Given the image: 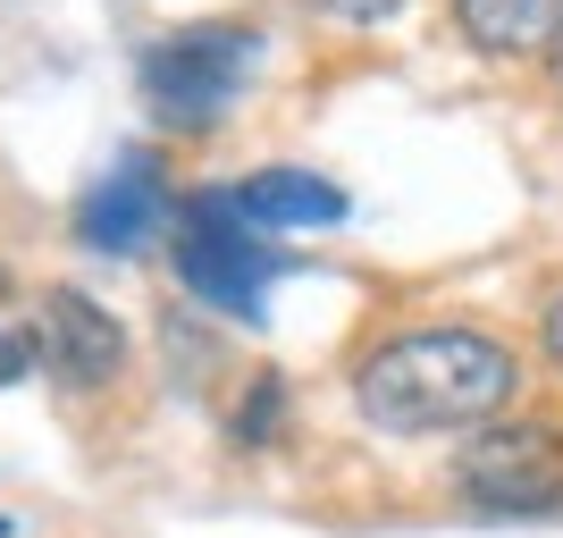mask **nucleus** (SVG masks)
I'll list each match as a JSON object with an SVG mask.
<instances>
[{
    "label": "nucleus",
    "mask_w": 563,
    "mask_h": 538,
    "mask_svg": "<svg viewBox=\"0 0 563 538\" xmlns=\"http://www.w3.org/2000/svg\"><path fill=\"white\" fill-rule=\"evenodd\" d=\"M278 396H286L278 378H261V387H253V413H244V429H235V438H244V446H261V438H269V429H278Z\"/></svg>",
    "instance_id": "obj_9"
},
{
    "label": "nucleus",
    "mask_w": 563,
    "mask_h": 538,
    "mask_svg": "<svg viewBox=\"0 0 563 538\" xmlns=\"http://www.w3.org/2000/svg\"><path fill=\"white\" fill-rule=\"evenodd\" d=\"M25 371H34V337H25V328H0V387H18Z\"/></svg>",
    "instance_id": "obj_10"
},
{
    "label": "nucleus",
    "mask_w": 563,
    "mask_h": 538,
    "mask_svg": "<svg viewBox=\"0 0 563 538\" xmlns=\"http://www.w3.org/2000/svg\"><path fill=\"white\" fill-rule=\"evenodd\" d=\"M329 18H345V25H378V18H396L404 0H320Z\"/></svg>",
    "instance_id": "obj_11"
},
{
    "label": "nucleus",
    "mask_w": 563,
    "mask_h": 538,
    "mask_svg": "<svg viewBox=\"0 0 563 538\" xmlns=\"http://www.w3.org/2000/svg\"><path fill=\"white\" fill-rule=\"evenodd\" d=\"M547 353H555V362H563V295H555V304H547Z\"/></svg>",
    "instance_id": "obj_12"
},
{
    "label": "nucleus",
    "mask_w": 563,
    "mask_h": 538,
    "mask_svg": "<svg viewBox=\"0 0 563 538\" xmlns=\"http://www.w3.org/2000/svg\"><path fill=\"white\" fill-rule=\"evenodd\" d=\"M168 219H177V278H186L211 311L261 320V295H269V278H278V253L261 244V228H244V219H235L228 186L186 194Z\"/></svg>",
    "instance_id": "obj_2"
},
{
    "label": "nucleus",
    "mask_w": 563,
    "mask_h": 538,
    "mask_svg": "<svg viewBox=\"0 0 563 538\" xmlns=\"http://www.w3.org/2000/svg\"><path fill=\"white\" fill-rule=\"evenodd\" d=\"M253 59H261L253 25H177L168 43L143 51V101L168 127H211L253 85Z\"/></svg>",
    "instance_id": "obj_3"
},
{
    "label": "nucleus",
    "mask_w": 563,
    "mask_h": 538,
    "mask_svg": "<svg viewBox=\"0 0 563 538\" xmlns=\"http://www.w3.org/2000/svg\"><path fill=\"white\" fill-rule=\"evenodd\" d=\"M547 76H555V94H563V18H555V34H547Z\"/></svg>",
    "instance_id": "obj_13"
},
{
    "label": "nucleus",
    "mask_w": 563,
    "mask_h": 538,
    "mask_svg": "<svg viewBox=\"0 0 563 538\" xmlns=\"http://www.w3.org/2000/svg\"><path fill=\"white\" fill-rule=\"evenodd\" d=\"M454 480H463V496L479 514H547L563 496V429L496 413V421H479V438L463 446Z\"/></svg>",
    "instance_id": "obj_4"
},
{
    "label": "nucleus",
    "mask_w": 563,
    "mask_h": 538,
    "mask_svg": "<svg viewBox=\"0 0 563 538\" xmlns=\"http://www.w3.org/2000/svg\"><path fill=\"white\" fill-rule=\"evenodd\" d=\"M454 18H463V34L488 59H514V51H547V34H555V0H454Z\"/></svg>",
    "instance_id": "obj_8"
},
{
    "label": "nucleus",
    "mask_w": 563,
    "mask_h": 538,
    "mask_svg": "<svg viewBox=\"0 0 563 538\" xmlns=\"http://www.w3.org/2000/svg\"><path fill=\"white\" fill-rule=\"evenodd\" d=\"M228 202L244 228H336L345 219V194L311 168H253L244 186H228Z\"/></svg>",
    "instance_id": "obj_7"
},
{
    "label": "nucleus",
    "mask_w": 563,
    "mask_h": 538,
    "mask_svg": "<svg viewBox=\"0 0 563 538\" xmlns=\"http://www.w3.org/2000/svg\"><path fill=\"white\" fill-rule=\"evenodd\" d=\"M521 396L514 345L479 328H404L353 371L362 421L387 438H438V429H479Z\"/></svg>",
    "instance_id": "obj_1"
},
{
    "label": "nucleus",
    "mask_w": 563,
    "mask_h": 538,
    "mask_svg": "<svg viewBox=\"0 0 563 538\" xmlns=\"http://www.w3.org/2000/svg\"><path fill=\"white\" fill-rule=\"evenodd\" d=\"M34 362H43L59 387H101V378H118V362H126V328L110 320V311L93 304V295H43V311H34Z\"/></svg>",
    "instance_id": "obj_5"
},
{
    "label": "nucleus",
    "mask_w": 563,
    "mask_h": 538,
    "mask_svg": "<svg viewBox=\"0 0 563 538\" xmlns=\"http://www.w3.org/2000/svg\"><path fill=\"white\" fill-rule=\"evenodd\" d=\"M0 304H9V270H0Z\"/></svg>",
    "instance_id": "obj_14"
},
{
    "label": "nucleus",
    "mask_w": 563,
    "mask_h": 538,
    "mask_svg": "<svg viewBox=\"0 0 563 538\" xmlns=\"http://www.w3.org/2000/svg\"><path fill=\"white\" fill-rule=\"evenodd\" d=\"M85 244H101V253H143L152 235L168 228V177L152 152H126V161L101 177L93 194H85Z\"/></svg>",
    "instance_id": "obj_6"
}]
</instances>
